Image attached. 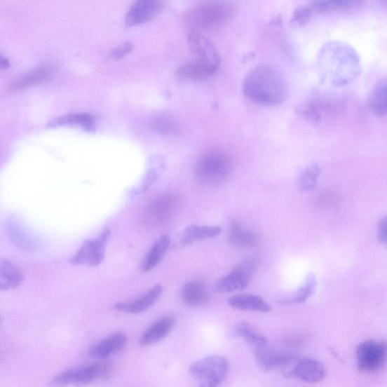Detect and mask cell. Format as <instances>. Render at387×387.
I'll use <instances>...</instances> for the list:
<instances>
[{"label":"cell","instance_id":"1","mask_svg":"<svg viewBox=\"0 0 387 387\" xmlns=\"http://www.w3.org/2000/svg\"><path fill=\"white\" fill-rule=\"evenodd\" d=\"M243 92L254 103L277 106L287 100L289 88L286 76L278 67L261 64L246 76Z\"/></svg>","mask_w":387,"mask_h":387},{"label":"cell","instance_id":"2","mask_svg":"<svg viewBox=\"0 0 387 387\" xmlns=\"http://www.w3.org/2000/svg\"><path fill=\"white\" fill-rule=\"evenodd\" d=\"M319 62L325 80L336 86L352 83L361 71L359 55L351 46L341 42L327 44Z\"/></svg>","mask_w":387,"mask_h":387},{"label":"cell","instance_id":"3","mask_svg":"<svg viewBox=\"0 0 387 387\" xmlns=\"http://www.w3.org/2000/svg\"><path fill=\"white\" fill-rule=\"evenodd\" d=\"M236 13V6L229 2L202 3L186 13L185 22L189 32L217 30L229 23Z\"/></svg>","mask_w":387,"mask_h":387},{"label":"cell","instance_id":"4","mask_svg":"<svg viewBox=\"0 0 387 387\" xmlns=\"http://www.w3.org/2000/svg\"><path fill=\"white\" fill-rule=\"evenodd\" d=\"M231 168V160L226 153L209 151L203 154L196 163V179L202 186L217 187L226 181Z\"/></svg>","mask_w":387,"mask_h":387},{"label":"cell","instance_id":"5","mask_svg":"<svg viewBox=\"0 0 387 387\" xmlns=\"http://www.w3.org/2000/svg\"><path fill=\"white\" fill-rule=\"evenodd\" d=\"M228 361L219 355H211L194 364L190 369L198 387H217L226 379Z\"/></svg>","mask_w":387,"mask_h":387},{"label":"cell","instance_id":"6","mask_svg":"<svg viewBox=\"0 0 387 387\" xmlns=\"http://www.w3.org/2000/svg\"><path fill=\"white\" fill-rule=\"evenodd\" d=\"M188 44L193 55V62H195L211 76L219 69L220 57L216 46L212 42L201 33L189 32Z\"/></svg>","mask_w":387,"mask_h":387},{"label":"cell","instance_id":"7","mask_svg":"<svg viewBox=\"0 0 387 387\" xmlns=\"http://www.w3.org/2000/svg\"><path fill=\"white\" fill-rule=\"evenodd\" d=\"M111 236V230L105 229L98 238L86 240L71 258L70 263L77 266H100L104 259L106 247Z\"/></svg>","mask_w":387,"mask_h":387},{"label":"cell","instance_id":"8","mask_svg":"<svg viewBox=\"0 0 387 387\" xmlns=\"http://www.w3.org/2000/svg\"><path fill=\"white\" fill-rule=\"evenodd\" d=\"M109 372L108 365L103 364L86 365L62 372L53 380L52 386L60 387L71 384H88L95 380L104 379Z\"/></svg>","mask_w":387,"mask_h":387},{"label":"cell","instance_id":"9","mask_svg":"<svg viewBox=\"0 0 387 387\" xmlns=\"http://www.w3.org/2000/svg\"><path fill=\"white\" fill-rule=\"evenodd\" d=\"M257 260L247 259L238 264L231 272L218 280L215 290L218 293H231L244 290L255 273Z\"/></svg>","mask_w":387,"mask_h":387},{"label":"cell","instance_id":"10","mask_svg":"<svg viewBox=\"0 0 387 387\" xmlns=\"http://www.w3.org/2000/svg\"><path fill=\"white\" fill-rule=\"evenodd\" d=\"M387 360V343L366 341L357 349L358 367L365 372H374L381 369Z\"/></svg>","mask_w":387,"mask_h":387},{"label":"cell","instance_id":"11","mask_svg":"<svg viewBox=\"0 0 387 387\" xmlns=\"http://www.w3.org/2000/svg\"><path fill=\"white\" fill-rule=\"evenodd\" d=\"M163 5L156 0H140L130 8L125 17V25L134 26L153 20L162 11Z\"/></svg>","mask_w":387,"mask_h":387},{"label":"cell","instance_id":"12","mask_svg":"<svg viewBox=\"0 0 387 387\" xmlns=\"http://www.w3.org/2000/svg\"><path fill=\"white\" fill-rule=\"evenodd\" d=\"M6 229L9 239L18 248L29 252L37 248V240L20 220L15 217L8 218L6 221Z\"/></svg>","mask_w":387,"mask_h":387},{"label":"cell","instance_id":"13","mask_svg":"<svg viewBox=\"0 0 387 387\" xmlns=\"http://www.w3.org/2000/svg\"><path fill=\"white\" fill-rule=\"evenodd\" d=\"M292 374L298 380L315 383L323 381L327 372L325 367L320 362L305 359L297 363Z\"/></svg>","mask_w":387,"mask_h":387},{"label":"cell","instance_id":"14","mask_svg":"<svg viewBox=\"0 0 387 387\" xmlns=\"http://www.w3.org/2000/svg\"><path fill=\"white\" fill-rule=\"evenodd\" d=\"M265 347L257 350L256 353L257 362L264 370L273 371L279 369L294 360V356L290 353L267 350Z\"/></svg>","mask_w":387,"mask_h":387},{"label":"cell","instance_id":"15","mask_svg":"<svg viewBox=\"0 0 387 387\" xmlns=\"http://www.w3.org/2000/svg\"><path fill=\"white\" fill-rule=\"evenodd\" d=\"M175 323V318L171 315L161 318L142 334L140 340V344L149 346L161 341L169 335Z\"/></svg>","mask_w":387,"mask_h":387},{"label":"cell","instance_id":"16","mask_svg":"<svg viewBox=\"0 0 387 387\" xmlns=\"http://www.w3.org/2000/svg\"><path fill=\"white\" fill-rule=\"evenodd\" d=\"M163 293V287L160 285L154 286L149 292L145 294L141 298L131 303H121L115 306L117 311L138 314L147 311L158 301Z\"/></svg>","mask_w":387,"mask_h":387},{"label":"cell","instance_id":"17","mask_svg":"<svg viewBox=\"0 0 387 387\" xmlns=\"http://www.w3.org/2000/svg\"><path fill=\"white\" fill-rule=\"evenodd\" d=\"M127 341L128 338L125 334H114L94 345L89 351V355L96 359H104L121 351Z\"/></svg>","mask_w":387,"mask_h":387},{"label":"cell","instance_id":"18","mask_svg":"<svg viewBox=\"0 0 387 387\" xmlns=\"http://www.w3.org/2000/svg\"><path fill=\"white\" fill-rule=\"evenodd\" d=\"M53 70L51 67L43 66L27 73L9 85L11 91L21 90L38 84L47 82L51 79Z\"/></svg>","mask_w":387,"mask_h":387},{"label":"cell","instance_id":"19","mask_svg":"<svg viewBox=\"0 0 387 387\" xmlns=\"http://www.w3.org/2000/svg\"><path fill=\"white\" fill-rule=\"evenodd\" d=\"M23 280L22 271L18 266L2 259L0 264V290L2 292L13 290L20 285Z\"/></svg>","mask_w":387,"mask_h":387},{"label":"cell","instance_id":"20","mask_svg":"<svg viewBox=\"0 0 387 387\" xmlns=\"http://www.w3.org/2000/svg\"><path fill=\"white\" fill-rule=\"evenodd\" d=\"M222 229L219 226L191 225L184 230L181 237V244L189 245L196 241L214 238L219 236Z\"/></svg>","mask_w":387,"mask_h":387},{"label":"cell","instance_id":"21","mask_svg":"<svg viewBox=\"0 0 387 387\" xmlns=\"http://www.w3.org/2000/svg\"><path fill=\"white\" fill-rule=\"evenodd\" d=\"M229 304L231 307L240 309V311H250L259 313L270 311V306L264 299L253 294H238L229 299Z\"/></svg>","mask_w":387,"mask_h":387},{"label":"cell","instance_id":"22","mask_svg":"<svg viewBox=\"0 0 387 387\" xmlns=\"http://www.w3.org/2000/svg\"><path fill=\"white\" fill-rule=\"evenodd\" d=\"M367 105L376 116L387 114V79L377 82L367 97Z\"/></svg>","mask_w":387,"mask_h":387},{"label":"cell","instance_id":"23","mask_svg":"<svg viewBox=\"0 0 387 387\" xmlns=\"http://www.w3.org/2000/svg\"><path fill=\"white\" fill-rule=\"evenodd\" d=\"M177 199L173 196H164L154 201L149 209V216L156 222L168 220L175 210Z\"/></svg>","mask_w":387,"mask_h":387},{"label":"cell","instance_id":"24","mask_svg":"<svg viewBox=\"0 0 387 387\" xmlns=\"http://www.w3.org/2000/svg\"><path fill=\"white\" fill-rule=\"evenodd\" d=\"M170 242L171 240L168 236H162L156 241L144 259L142 266L144 272H149L161 263L170 247Z\"/></svg>","mask_w":387,"mask_h":387},{"label":"cell","instance_id":"25","mask_svg":"<svg viewBox=\"0 0 387 387\" xmlns=\"http://www.w3.org/2000/svg\"><path fill=\"white\" fill-rule=\"evenodd\" d=\"M209 294L206 284L202 280H191L183 287L182 299L189 305H199L208 301Z\"/></svg>","mask_w":387,"mask_h":387},{"label":"cell","instance_id":"26","mask_svg":"<svg viewBox=\"0 0 387 387\" xmlns=\"http://www.w3.org/2000/svg\"><path fill=\"white\" fill-rule=\"evenodd\" d=\"M235 337H241L250 345L253 346L257 350L265 347L267 344V339L259 333L256 329L247 322L238 323L231 333Z\"/></svg>","mask_w":387,"mask_h":387},{"label":"cell","instance_id":"27","mask_svg":"<svg viewBox=\"0 0 387 387\" xmlns=\"http://www.w3.org/2000/svg\"><path fill=\"white\" fill-rule=\"evenodd\" d=\"M229 240L232 245L238 247H251L257 245L258 238L254 232L234 222L231 226Z\"/></svg>","mask_w":387,"mask_h":387},{"label":"cell","instance_id":"28","mask_svg":"<svg viewBox=\"0 0 387 387\" xmlns=\"http://www.w3.org/2000/svg\"><path fill=\"white\" fill-rule=\"evenodd\" d=\"M150 127L154 131L164 135L177 134L180 128L178 120L168 113L156 116L151 120Z\"/></svg>","mask_w":387,"mask_h":387},{"label":"cell","instance_id":"29","mask_svg":"<svg viewBox=\"0 0 387 387\" xmlns=\"http://www.w3.org/2000/svg\"><path fill=\"white\" fill-rule=\"evenodd\" d=\"M176 74L179 80L186 81H204L211 76L205 69L193 61L180 65Z\"/></svg>","mask_w":387,"mask_h":387},{"label":"cell","instance_id":"30","mask_svg":"<svg viewBox=\"0 0 387 387\" xmlns=\"http://www.w3.org/2000/svg\"><path fill=\"white\" fill-rule=\"evenodd\" d=\"M362 2L359 0H335V1H315L309 4L313 13H326L337 11H346L359 7Z\"/></svg>","mask_w":387,"mask_h":387},{"label":"cell","instance_id":"31","mask_svg":"<svg viewBox=\"0 0 387 387\" xmlns=\"http://www.w3.org/2000/svg\"><path fill=\"white\" fill-rule=\"evenodd\" d=\"M95 118L90 114H71L52 122V125H81L85 130L94 131L95 129Z\"/></svg>","mask_w":387,"mask_h":387},{"label":"cell","instance_id":"32","mask_svg":"<svg viewBox=\"0 0 387 387\" xmlns=\"http://www.w3.org/2000/svg\"><path fill=\"white\" fill-rule=\"evenodd\" d=\"M316 278L313 274L307 276L304 283L299 287L293 297L283 299V304H302L311 297L315 292Z\"/></svg>","mask_w":387,"mask_h":387},{"label":"cell","instance_id":"33","mask_svg":"<svg viewBox=\"0 0 387 387\" xmlns=\"http://www.w3.org/2000/svg\"><path fill=\"white\" fill-rule=\"evenodd\" d=\"M321 170L317 164L306 167L299 179V186L302 191H311L315 189Z\"/></svg>","mask_w":387,"mask_h":387},{"label":"cell","instance_id":"34","mask_svg":"<svg viewBox=\"0 0 387 387\" xmlns=\"http://www.w3.org/2000/svg\"><path fill=\"white\" fill-rule=\"evenodd\" d=\"M297 112L305 120L315 124H320L323 118V109L317 103H306L299 106Z\"/></svg>","mask_w":387,"mask_h":387},{"label":"cell","instance_id":"35","mask_svg":"<svg viewBox=\"0 0 387 387\" xmlns=\"http://www.w3.org/2000/svg\"><path fill=\"white\" fill-rule=\"evenodd\" d=\"M162 170V164H159L158 167L151 168L147 172V177H145L144 179L142 182L141 186L135 189L134 191H132V196H139L144 191H147L153 185V184L156 182Z\"/></svg>","mask_w":387,"mask_h":387},{"label":"cell","instance_id":"36","mask_svg":"<svg viewBox=\"0 0 387 387\" xmlns=\"http://www.w3.org/2000/svg\"><path fill=\"white\" fill-rule=\"evenodd\" d=\"M314 13L309 4L298 7L294 12L292 23L297 26H303L308 23Z\"/></svg>","mask_w":387,"mask_h":387},{"label":"cell","instance_id":"37","mask_svg":"<svg viewBox=\"0 0 387 387\" xmlns=\"http://www.w3.org/2000/svg\"><path fill=\"white\" fill-rule=\"evenodd\" d=\"M133 48V44L130 42L124 43L123 46L115 48L111 53L113 59L118 60L121 57L130 53Z\"/></svg>","mask_w":387,"mask_h":387},{"label":"cell","instance_id":"38","mask_svg":"<svg viewBox=\"0 0 387 387\" xmlns=\"http://www.w3.org/2000/svg\"><path fill=\"white\" fill-rule=\"evenodd\" d=\"M377 238L381 243L387 244V217L383 218L377 226Z\"/></svg>","mask_w":387,"mask_h":387},{"label":"cell","instance_id":"39","mask_svg":"<svg viewBox=\"0 0 387 387\" xmlns=\"http://www.w3.org/2000/svg\"><path fill=\"white\" fill-rule=\"evenodd\" d=\"M0 65H1L2 69H6V67L9 66L8 60L4 56L1 57V64H0Z\"/></svg>","mask_w":387,"mask_h":387}]
</instances>
